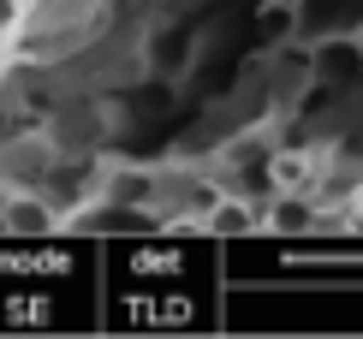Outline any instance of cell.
<instances>
[{
	"instance_id": "cell-1",
	"label": "cell",
	"mask_w": 363,
	"mask_h": 339,
	"mask_svg": "<svg viewBox=\"0 0 363 339\" xmlns=\"http://www.w3.org/2000/svg\"><path fill=\"white\" fill-rule=\"evenodd\" d=\"M203 60V30L196 24H155L143 36V72L155 84H185Z\"/></svg>"
},
{
	"instance_id": "cell-2",
	"label": "cell",
	"mask_w": 363,
	"mask_h": 339,
	"mask_svg": "<svg viewBox=\"0 0 363 339\" xmlns=\"http://www.w3.org/2000/svg\"><path fill=\"white\" fill-rule=\"evenodd\" d=\"M310 48V72L322 84H352L363 78V30H328V36H310L304 42Z\"/></svg>"
},
{
	"instance_id": "cell-3",
	"label": "cell",
	"mask_w": 363,
	"mask_h": 339,
	"mask_svg": "<svg viewBox=\"0 0 363 339\" xmlns=\"http://www.w3.org/2000/svg\"><path fill=\"white\" fill-rule=\"evenodd\" d=\"M256 226H268V233H280V238L315 233V203H310V191H274V203H268V214H262Z\"/></svg>"
},
{
	"instance_id": "cell-4",
	"label": "cell",
	"mask_w": 363,
	"mask_h": 339,
	"mask_svg": "<svg viewBox=\"0 0 363 339\" xmlns=\"http://www.w3.org/2000/svg\"><path fill=\"white\" fill-rule=\"evenodd\" d=\"M298 24H304V6H298V0H262V6H256V42H262L268 54L292 48Z\"/></svg>"
},
{
	"instance_id": "cell-5",
	"label": "cell",
	"mask_w": 363,
	"mask_h": 339,
	"mask_svg": "<svg viewBox=\"0 0 363 339\" xmlns=\"http://www.w3.org/2000/svg\"><path fill=\"white\" fill-rule=\"evenodd\" d=\"M315 173H322V161L310 149H274L268 155V191H310Z\"/></svg>"
},
{
	"instance_id": "cell-6",
	"label": "cell",
	"mask_w": 363,
	"mask_h": 339,
	"mask_svg": "<svg viewBox=\"0 0 363 339\" xmlns=\"http://www.w3.org/2000/svg\"><path fill=\"white\" fill-rule=\"evenodd\" d=\"M0 226H6V233H48V226H54V203H48V196L6 191V203H0Z\"/></svg>"
},
{
	"instance_id": "cell-7",
	"label": "cell",
	"mask_w": 363,
	"mask_h": 339,
	"mask_svg": "<svg viewBox=\"0 0 363 339\" xmlns=\"http://www.w3.org/2000/svg\"><path fill=\"white\" fill-rule=\"evenodd\" d=\"M108 196H113V209L138 214V209L155 203V173H149V167H125V173L108 179Z\"/></svg>"
},
{
	"instance_id": "cell-8",
	"label": "cell",
	"mask_w": 363,
	"mask_h": 339,
	"mask_svg": "<svg viewBox=\"0 0 363 339\" xmlns=\"http://www.w3.org/2000/svg\"><path fill=\"white\" fill-rule=\"evenodd\" d=\"M215 233H256L250 209H245V203H220V209H215Z\"/></svg>"
},
{
	"instance_id": "cell-9",
	"label": "cell",
	"mask_w": 363,
	"mask_h": 339,
	"mask_svg": "<svg viewBox=\"0 0 363 339\" xmlns=\"http://www.w3.org/2000/svg\"><path fill=\"white\" fill-rule=\"evenodd\" d=\"M24 24V0H0V36H18Z\"/></svg>"
},
{
	"instance_id": "cell-10",
	"label": "cell",
	"mask_w": 363,
	"mask_h": 339,
	"mask_svg": "<svg viewBox=\"0 0 363 339\" xmlns=\"http://www.w3.org/2000/svg\"><path fill=\"white\" fill-rule=\"evenodd\" d=\"M357 214H363V184H357Z\"/></svg>"
}]
</instances>
